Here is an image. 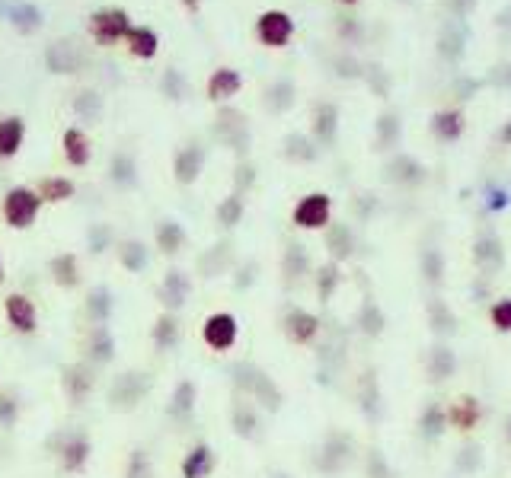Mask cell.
Masks as SVG:
<instances>
[{
  "label": "cell",
  "instance_id": "1",
  "mask_svg": "<svg viewBox=\"0 0 511 478\" xmlns=\"http://www.w3.org/2000/svg\"><path fill=\"white\" fill-rule=\"evenodd\" d=\"M42 214V198L35 188L29 185H14L7 188L4 201H0V217L10 230H29Z\"/></svg>",
  "mask_w": 511,
  "mask_h": 478
},
{
  "label": "cell",
  "instance_id": "2",
  "mask_svg": "<svg viewBox=\"0 0 511 478\" xmlns=\"http://www.w3.org/2000/svg\"><path fill=\"white\" fill-rule=\"evenodd\" d=\"M198 338L208 351L215 354H227V351L236 348L240 342V319L230 310H215L202 319V329H198Z\"/></svg>",
  "mask_w": 511,
  "mask_h": 478
},
{
  "label": "cell",
  "instance_id": "3",
  "mask_svg": "<svg viewBox=\"0 0 511 478\" xmlns=\"http://www.w3.org/2000/svg\"><path fill=\"white\" fill-rule=\"evenodd\" d=\"M4 319L16 335H35L39 332V306L29 294L14 291L4 297Z\"/></svg>",
  "mask_w": 511,
  "mask_h": 478
},
{
  "label": "cell",
  "instance_id": "4",
  "mask_svg": "<svg viewBox=\"0 0 511 478\" xmlns=\"http://www.w3.org/2000/svg\"><path fill=\"white\" fill-rule=\"evenodd\" d=\"M128 29H132V16L122 7H103L90 16V35L99 45H115L128 35Z\"/></svg>",
  "mask_w": 511,
  "mask_h": 478
},
{
  "label": "cell",
  "instance_id": "5",
  "mask_svg": "<svg viewBox=\"0 0 511 478\" xmlns=\"http://www.w3.org/2000/svg\"><path fill=\"white\" fill-rule=\"evenodd\" d=\"M329 217H333V198L326 192L304 194L291 211V220L301 230H323V226H329Z\"/></svg>",
  "mask_w": 511,
  "mask_h": 478
},
{
  "label": "cell",
  "instance_id": "6",
  "mask_svg": "<svg viewBox=\"0 0 511 478\" xmlns=\"http://www.w3.org/2000/svg\"><path fill=\"white\" fill-rule=\"evenodd\" d=\"M256 35H259V42L269 48H282L291 42V35H295V20H291L285 10H266L263 16H259V23H256Z\"/></svg>",
  "mask_w": 511,
  "mask_h": 478
},
{
  "label": "cell",
  "instance_id": "7",
  "mask_svg": "<svg viewBox=\"0 0 511 478\" xmlns=\"http://www.w3.org/2000/svg\"><path fill=\"white\" fill-rule=\"evenodd\" d=\"M217 469V453L211 443H192L185 450L183 463H179V475L183 478H211Z\"/></svg>",
  "mask_w": 511,
  "mask_h": 478
},
{
  "label": "cell",
  "instance_id": "8",
  "mask_svg": "<svg viewBox=\"0 0 511 478\" xmlns=\"http://www.w3.org/2000/svg\"><path fill=\"white\" fill-rule=\"evenodd\" d=\"M93 443L86 433H67L65 443L58 446V465L65 472H84L86 463H90Z\"/></svg>",
  "mask_w": 511,
  "mask_h": 478
},
{
  "label": "cell",
  "instance_id": "9",
  "mask_svg": "<svg viewBox=\"0 0 511 478\" xmlns=\"http://www.w3.org/2000/svg\"><path fill=\"white\" fill-rule=\"evenodd\" d=\"M61 154H65L67 166H74V169L90 166L93 144H90V137H86V131L84 128H65V134H61Z\"/></svg>",
  "mask_w": 511,
  "mask_h": 478
},
{
  "label": "cell",
  "instance_id": "10",
  "mask_svg": "<svg viewBox=\"0 0 511 478\" xmlns=\"http://www.w3.org/2000/svg\"><path fill=\"white\" fill-rule=\"evenodd\" d=\"M282 325H285V335H288L295 344H310L316 338V332H320V319H316L314 313L301 310V306L285 313Z\"/></svg>",
  "mask_w": 511,
  "mask_h": 478
},
{
  "label": "cell",
  "instance_id": "11",
  "mask_svg": "<svg viewBox=\"0 0 511 478\" xmlns=\"http://www.w3.org/2000/svg\"><path fill=\"white\" fill-rule=\"evenodd\" d=\"M26 141V122L20 115H0V160H14Z\"/></svg>",
  "mask_w": 511,
  "mask_h": 478
},
{
  "label": "cell",
  "instance_id": "12",
  "mask_svg": "<svg viewBox=\"0 0 511 478\" xmlns=\"http://www.w3.org/2000/svg\"><path fill=\"white\" fill-rule=\"evenodd\" d=\"M240 90H243V77H240V71H234V67H217V71L208 77L211 103H227V99H234Z\"/></svg>",
  "mask_w": 511,
  "mask_h": 478
},
{
  "label": "cell",
  "instance_id": "13",
  "mask_svg": "<svg viewBox=\"0 0 511 478\" xmlns=\"http://www.w3.org/2000/svg\"><path fill=\"white\" fill-rule=\"evenodd\" d=\"M205 166V150L202 147H183L173 160V175L179 185H195Z\"/></svg>",
  "mask_w": 511,
  "mask_h": 478
},
{
  "label": "cell",
  "instance_id": "14",
  "mask_svg": "<svg viewBox=\"0 0 511 478\" xmlns=\"http://www.w3.org/2000/svg\"><path fill=\"white\" fill-rule=\"evenodd\" d=\"M189 291H192L189 274H185V272H166L164 284H160V297H164L166 313L183 310L185 300H189Z\"/></svg>",
  "mask_w": 511,
  "mask_h": 478
},
{
  "label": "cell",
  "instance_id": "15",
  "mask_svg": "<svg viewBox=\"0 0 511 478\" xmlns=\"http://www.w3.org/2000/svg\"><path fill=\"white\" fill-rule=\"evenodd\" d=\"M48 274L61 291H74L80 284V259L74 253H58L48 262Z\"/></svg>",
  "mask_w": 511,
  "mask_h": 478
},
{
  "label": "cell",
  "instance_id": "16",
  "mask_svg": "<svg viewBox=\"0 0 511 478\" xmlns=\"http://www.w3.org/2000/svg\"><path fill=\"white\" fill-rule=\"evenodd\" d=\"M125 42H128V52L141 61L157 58V52H160V35L154 33L151 26H132L128 35H125Z\"/></svg>",
  "mask_w": 511,
  "mask_h": 478
},
{
  "label": "cell",
  "instance_id": "17",
  "mask_svg": "<svg viewBox=\"0 0 511 478\" xmlns=\"http://www.w3.org/2000/svg\"><path fill=\"white\" fill-rule=\"evenodd\" d=\"M179 335H183V329H179L176 313H160L157 323L151 325V342L157 351H173L179 344Z\"/></svg>",
  "mask_w": 511,
  "mask_h": 478
},
{
  "label": "cell",
  "instance_id": "18",
  "mask_svg": "<svg viewBox=\"0 0 511 478\" xmlns=\"http://www.w3.org/2000/svg\"><path fill=\"white\" fill-rule=\"evenodd\" d=\"M35 192H39L42 204H65V201L74 198L77 185H74L67 175H45V179L35 185Z\"/></svg>",
  "mask_w": 511,
  "mask_h": 478
},
{
  "label": "cell",
  "instance_id": "19",
  "mask_svg": "<svg viewBox=\"0 0 511 478\" xmlns=\"http://www.w3.org/2000/svg\"><path fill=\"white\" fill-rule=\"evenodd\" d=\"M154 243L164 255H179L185 246V230L179 220H160L157 233H154Z\"/></svg>",
  "mask_w": 511,
  "mask_h": 478
},
{
  "label": "cell",
  "instance_id": "20",
  "mask_svg": "<svg viewBox=\"0 0 511 478\" xmlns=\"http://www.w3.org/2000/svg\"><path fill=\"white\" fill-rule=\"evenodd\" d=\"M464 45H466V33L457 26V23H447L441 29V39H438V55L447 61V65H457L464 58Z\"/></svg>",
  "mask_w": 511,
  "mask_h": 478
},
{
  "label": "cell",
  "instance_id": "21",
  "mask_svg": "<svg viewBox=\"0 0 511 478\" xmlns=\"http://www.w3.org/2000/svg\"><path fill=\"white\" fill-rule=\"evenodd\" d=\"M195 399H198L195 383H192V380H183L176 389H173V399H170V408H166V412H170L176 421H189L192 412H195Z\"/></svg>",
  "mask_w": 511,
  "mask_h": 478
},
{
  "label": "cell",
  "instance_id": "22",
  "mask_svg": "<svg viewBox=\"0 0 511 478\" xmlns=\"http://www.w3.org/2000/svg\"><path fill=\"white\" fill-rule=\"evenodd\" d=\"M336 128H339V109L333 103H320L314 112V134L320 144L336 141Z\"/></svg>",
  "mask_w": 511,
  "mask_h": 478
},
{
  "label": "cell",
  "instance_id": "23",
  "mask_svg": "<svg viewBox=\"0 0 511 478\" xmlns=\"http://www.w3.org/2000/svg\"><path fill=\"white\" fill-rule=\"evenodd\" d=\"M118 265L125 268V272H145L147 268V246L141 243V239H125L122 246H118Z\"/></svg>",
  "mask_w": 511,
  "mask_h": 478
},
{
  "label": "cell",
  "instance_id": "24",
  "mask_svg": "<svg viewBox=\"0 0 511 478\" xmlns=\"http://www.w3.org/2000/svg\"><path fill=\"white\" fill-rule=\"evenodd\" d=\"M432 131L441 141H454V137L464 134V112L460 109H445L432 118Z\"/></svg>",
  "mask_w": 511,
  "mask_h": 478
},
{
  "label": "cell",
  "instance_id": "25",
  "mask_svg": "<svg viewBox=\"0 0 511 478\" xmlns=\"http://www.w3.org/2000/svg\"><path fill=\"white\" fill-rule=\"evenodd\" d=\"M112 351H115V342H112V332L105 325H93L90 332V361L96 363H109Z\"/></svg>",
  "mask_w": 511,
  "mask_h": 478
},
{
  "label": "cell",
  "instance_id": "26",
  "mask_svg": "<svg viewBox=\"0 0 511 478\" xmlns=\"http://www.w3.org/2000/svg\"><path fill=\"white\" fill-rule=\"evenodd\" d=\"M65 389L71 393V399L80 405V402L86 399V393L93 389L90 370H86V367H71V370H65Z\"/></svg>",
  "mask_w": 511,
  "mask_h": 478
},
{
  "label": "cell",
  "instance_id": "27",
  "mask_svg": "<svg viewBox=\"0 0 511 478\" xmlns=\"http://www.w3.org/2000/svg\"><path fill=\"white\" fill-rule=\"evenodd\" d=\"M86 310H90L93 323L105 325V319L112 316V294H109V287H96V291H90V297H86Z\"/></svg>",
  "mask_w": 511,
  "mask_h": 478
},
{
  "label": "cell",
  "instance_id": "28",
  "mask_svg": "<svg viewBox=\"0 0 511 478\" xmlns=\"http://www.w3.org/2000/svg\"><path fill=\"white\" fill-rule=\"evenodd\" d=\"M7 16H10V23H14L16 29H35L42 23V10L39 7H33V4H14V7L7 10Z\"/></svg>",
  "mask_w": 511,
  "mask_h": 478
},
{
  "label": "cell",
  "instance_id": "29",
  "mask_svg": "<svg viewBox=\"0 0 511 478\" xmlns=\"http://www.w3.org/2000/svg\"><path fill=\"white\" fill-rule=\"evenodd\" d=\"M329 249H333L336 259H348L352 255V233H348V226L336 224L329 230Z\"/></svg>",
  "mask_w": 511,
  "mask_h": 478
},
{
  "label": "cell",
  "instance_id": "30",
  "mask_svg": "<svg viewBox=\"0 0 511 478\" xmlns=\"http://www.w3.org/2000/svg\"><path fill=\"white\" fill-rule=\"evenodd\" d=\"M217 220H221L224 226H236L243 220V198L240 194H230V198H224L221 204H217Z\"/></svg>",
  "mask_w": 511,
  "mask_h": 478
},
{
  "label": "cell",
  "instance_id": "31",
  "mask_svg": "<svg viewBox=\"0 0 511 478\" xmlns=\"http://www.w3.org/2000/svg\"><path fill=\"white\" fill-rule=\"evenodd\" d=\"M154 475V465L147 450H132L128 456V469H125V478H151Z\"/></svg>",
  "mask_w": 511,
  "mask_h": 478
},
{
  "label": "cell",
  "instance_id": "32",
  "mask_svg": "<svg viewBox=\"0 0 511 478\" xmlns=\"http://www.w3.org/2000/svg\"><path fill=\"white\" fill-rule=\"evenodd\" d=\"M476 418H479V405L473 399H460L457 405H454V412H451V421L457 427H464V431L476 424Z\"/></svg>",
  "mask_w": 511,
  "mask_h": 478
},
{
  "label": "cell",
  "instance_id": "33",
  "mask_svg": "<svg viewBox=\"0 0 511 478\" xmlns=\"http://www.w3.org/2000/svg\"><path fill=\"white\" fill-rule=\"evenodd\" d=\"M476 259H479V265H489V268H496L498 262H502V253H498V243L492 236H483L476 243Z\"/></svg>",
  "mask_w": 511,
  "mask_h": 478
},
{
  "label": "cell",
  "instance_id": "34",
  "mask_svg": "<svg viewBox=\"0 0 511 478\" xmlns=\"http://www.w3.org/2000/svg\"><path fill=\"white\" fill-rule=\"evenodd\" d=\"M377 137L384 147H394L396 137H400V122H396V115H384L377 122Z\"/></svg>",
  "mask_w": 511,
  "mask_h": 478
},
{
  "label": "cell",
  "instance_id": "35",
  "mask_svg": "<svg viewBox=\"0 0 511 478\" xmlns=\"http://www.w3.org/2000/svg\"><path fill=\"white\" fill-rule=\"evenodd\" d=\"M336 284H339V268H336V265L320 268V281H316V291H320V300H329V297H333Z\"/></svg>",
  "mask_w": 511,
  "mask_h": 478
},
{
  "label": "cell",
  "instance_id": "36",
  "mask_svg": "<svg viewBox=\"0 0 511 478\" xmlns=\"http://www.w3.org/2000/svg\"><path fill=\"white\" fill-rule=\"evenodd\" d=\"M112 179H115V182H135V163H132V156H125V154L112 156Z\"/></svg>",
  "mask_w": 511,
  "mask_h": 478
},
{
  "label": "cell",
  "instance_id": "37",
  "mask_svg": "<svg viewBox=\"0 0 511 478\" xmlns=\"http://www.w3.org/2000/svg\"><path fill=\"white\" fill-rule=\"evenodd\" d=\"M394 169H400V173H396V179L400 182H419L422 179V166L416 160H409V156H400V160L394 163Z\"/></svg>",
  "mask_w": 511,
  "mask_h": 478
},
{
  "label": "cell",
  "instance_id": "38",
  "mask_svg": "<svg viewBox=\"0 0 511 478\" xmlns=\"http://www.w3.org/2000/svg\"><path fill=\"white\" fill-rule=\"evenodd\" d=\"M16 418H20V405L10 395H0V427H14Z\"/></svg>",
  "mask_w": 511,
  "mask_h": 478
},
{
  "label": "cell",
  "instance_id": "39",
  "mask_svg": "<svg viewBox=\"0 0 511 478\" xmlns=\"http://www.w3.org/2000/svg\"><path fill=\"white\" fill-rule=\"evenodd\" d=\"M422 265H426V278L428 281H441V268H445V262H441V253L428 249V253L422 255Z\"/></svg>",
  "mask_w": 511,
  "mask_h": 478
},
{
  "label": "cell",
  "instance_id": "40",
  "mask_svg": "<svg viewBox=\"0 0 511 478\" xmlns=\"http://www.w3.org/2000/svg\"><path fill=\"white\" fill-rule=\"evenodd\" d=\"M234 427H236V433H240V437H253V433H256V418H253V412L246 408V414H243V405L236 408Z\"/></svg>",
  "mask_w": 511,
  "mask_h": 478
},
{
  "label": "cell",
  "instance_id": "41",
  "mask_svg": "<svg viewBox=\"0 0 511 478\" xmlns=\"http://www.w3.org/2000/svg\"><path fill=\"white\" fill-rule=\"evenodd\" d=\"M451 367H454L451 354H447L445 348L435 351V357H432V373H435V380H445V376L451 373Z\"/></svg>",
  "mask_w": 511,
  "mask_h": 478
},
{
  "label": "cell",
  "instance_id": "42",
  "mask_svg": "<svg viewBox=\"0 0 511 478\" xmlns=\"http://www.w3.org/2000/svg\"><path fill=\"white\" fill-rule=\"evenodd\" d=\"M492 323H496V329H502V332L511 329V300L496 304V310H492Z\"/></svg>",
  "mask_w": 511,
  "mask_h": 478
},
{
  "label": "cell",
  "instance_id": "43",
  "mask_svg": "<svg viewBox=\"0 0 511 478\" xmlns=\"http://www.w3.org/2000/svg\"><path fill=\"white\" fill-rule=\"evenodd\" d=\"M489 84L492 86H502V90H508L511 86V65H498L489 71Z\"/></svg>",
  "mask_w": 511,
  "mask_h": 478
},
{
  "label": "cell",
  "instance_id": "44",
  "mask_svg": "<svg viewBox=\"0 0 511 478\" xmlns=\"http://www.w3.org/2000/svg\"><path fill=\"white\" fill-rule=\"evenodd\" d=\"M380 325H384V319H380V313L374 310V306H365V332H371V335H377Z\"/></svg>",
  "mask_w": 511,
  "mask_h": 478
},
{
  "label": "cell",
  "instance_id": "45",
  "mask_svg": "<svg viewBox=\"0 0 511 478\" xmlns=\"http://www.w3.org/2000/svg\"><path fill=\"white\" fill-rule=\"evenodd\" d=\"M422 427H426L428 437H435V433H441V412H435V408H428V412H426V421H422Z\"/></svg>",
  "mask_w": 511,
  "mask_h": 478
},
{
  "label": "cell",
  "instance_id": "46",
  "mask_svg": "<svg viewBox=\"0 0 511 478\" xmlns=\"http://www.w3.org/2000/svg\"><path fill=\"white\" fill-rule=\"evenodd\" d=\"M479 86H483V80H466V77H460V80H457V93H460V99H470L473 93L479 90Z\"/></svg>",
  "mask_w": 511,
  "mask_h": 478
},
{
  "label": "cell",
  "instance_id": "47",
  "mask_svg": "<svg viewBox=\"0 0 511 478\" xmlns=\"http://www.w3.org/2000/svg\"><path fill=\"white\" fill-rule=\"evenodd\" d=\"M473 7H476V0H451V10L457 16H470Z\"/></svg>",
  "mask_w": 511,
  "mask_h": 478
},
{
  "label": "cell",
  "instance_id": "48",
  "mask_svg": "<svg viewBox=\"0 0 511 478\" xmlns=\"http://www.w3.org/2000/svg\"><path fill=\"white\" fill-rule=\"evenodd\" d=\"M502 144H511V122L502 128Z\"/></svg>",
  "mask_w": 511,
  "mask_h": 478
},
{
  "label": "cell",
  "instance_id": "49",
  "mask_svg": "<svg viewBox=\"0 0 511 478\" xmlns=\"http://www.w3.org/2000/svg\"><path fill=\"white\" fill-rule=\"evenodd\" d=\"M183 4H185L189 10H198V7H202V0H183Z\"/></svg>",
  "mask_w": 511,
  "mask_h": 478
},
{
  "label": "cell",
  "instance_id": "50",
  "mask_svg": "<svg viewBox=\"0 0 511 478\" xmlns=\"http://www.w3.org/2000/svg\"><path fill=\"white\" fill-rule=\"evenodd\" d=\"M7 281V268H4V259H0V284Z\"/></svg>",
  "mask_w": 511,
  "mask_h": 478
},
{
  "label": "cell",
  "instance_id": "51",
  "mask_svg": "<svg viewBox=\"0 0 511 478\" xmlns=\"http://www.w3.org/2000/svg\"><path fill=\"white\" fill-rule=\"evenodd\" d=\"M502 23H511V7L505 10V16H502Z\"/></svg>",
  "mask_w": 511,
  "mask_h": 478
},
{
  "label": "cell",
  "instance_id": "52",
  "mask_svg": "<svg viewBox=\"0 0 511 478\" xmlns=\"http://www.w3.org/2000/svg\"><path fill=\"white\" fill-rule=\"evenodd\" d=\"M339 4H348V7H352V4H358V0H339Z\"/></svg>",
  "mask_w": 511,
  "mask_h": 478
},
{
  "label": "cell",
  "instance_id": "53",
  "mask_svg": "<svg viewBox=\"0 0 511 478\" xmlns=\"http://www.w3.org/2000/svg\"><path fill=\"white\" fill-rule=\"evenodd\" d=\"M508 437H511V421H508Z\"/></svg>",
  "mask_w": 511,
  "mask_h": 478
}]
</instances>
